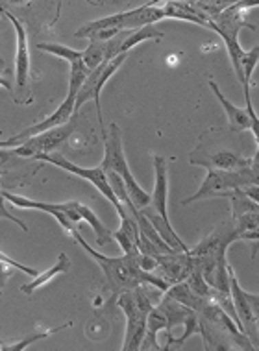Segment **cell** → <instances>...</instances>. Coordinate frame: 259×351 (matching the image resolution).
I'll return each mask as SVG.
<instances>
[{"instance_id": "52a82bcc", "label": "cell", "mask_w": 259, "mask_h": 351, "mask_svg": "<svg viewBox=\"0 0 259 351\" xmlns=\"http://www.w3.org/2000/svg\"><path fill=\"white\" fill-rule=\"evenodd\" d=\"M74 119L76 117H73L71 121L61 124V126L47 130V132L34 135V137H28V139L13 148V154L21 159H37L43 154L54 152L56 148H60L74 134V130H76V121Z\"/></svg>"}, {"instance_id": "8992f818", "label": "cell", "mask_w": 259, "mask_h": 351, "mask_svg": "<svg viewBox=\"0 0 259 351\" xmlns=\"http://www.w3.org/2000/svg\"><path fill=\"white\" fill-rule=\"evenodd\" d=\"M229 296L234 303L235 316L237 322L241 324L243 331L247 335L250 342L256 346L258 350V318H259V296L247 292L243 289L237 278H235L234 270L229 268Z\"/></svg>"}, {"instance_id": "d6986e66", "label": "cell", "mask_w": 259, "mask_h": 351, "mask_svg": "<svg viewBox=\"0 0 259 351\" xmlns=\"http://www.w3.org/2000/svg\"><path fill=\"white\" fill-rule=\"evenodd\" d=\"M37 49L41 50V52H47V54L56 56L60 60H65L69 65H73L74 61L82 60V54H84V50L71 49V47L60 45V43H39Z\"/></svg>"}, {"instance_id": "5bb4252c", "label": "cell", "mask_w": 259, "mask_h": 351, "mask_svg": "<svg viewBox=\"0 0 259 351\" xmlns=\"http://www.w3.org/2000/svg\"><path fill=\"white\" fill-rule=\"evenodd\" d=\"M161 331L169 333V320H167V315L163 311L161 303L157 302L150 309L148 316H146L145 339L141 342V350H161V346L157 344V335Z\"/></svg>"}, {"instance_id": "484cf974", "label": "cell", "mask_w": 259, "mask_h": 351, "mask_svg": "<svg viewBox=\"0 0 259 351\" xmlns=\"http://www.w3.org/2000/svg\"><path fill=\"white\" fill-rule=\"evenodd\" d=\"M0 87H4V89H6V91L10 93V95H12L13 100H15V93H13L12 82H10V80H8L6 76H4V74H0Z\"/></svg>"}, {"instance_id": "6da1fadb", "label": "cell", "mask_w": 259, "mask_h": 351, "mask_svg": "<svg viewBox=\"0 0 259 351\" xmlns=\"http://www.w3.org/2000/svg\"><path fill=\"white\" fill-rule=\"evenodd\" d=\"M74 241H78V244L87 252V255H91L93 259L97 261L98 267L104 272V278H106V289L113 292L115 296L122 291H132L137 285H150V287L157 289L161 294L170 287L159 276L143 272L137 267L135 257H137L139 252L137 254H122L121 257H108V255L100 254L95 248H91L82 235L76 237Z\"/></svg>"}, {"instance_id": "4fadbf2b", "label": "cell", "mask_w": 259, "mask_h": 351, "mask_svg": "<svg viewBox=\"0 0 259 351\" xmlns=\"http://www.w3.org/2000/svg\"><path fill=\"white\" fill-rule=\"evenodd\" d=\"M207 85L211 87V91L215 93V97L221 102L223 109L226 111V119H228L229 124V132H234V134H239V132H245V130H250L252 128V121H250V115H248L247 109L239 108V106H235L228 100V98L224 97L223 91H221V87L215 84V80H207Z\"/></svg>"}, {"instance_id": "e0dca14e", "label": "cell", "mask_w": 259, "mask_h": 351, "mask_svg": "<svg viewBox=\"0 0 259 351\" xmlns=\"http://www.w3.org/2000/svg\"><path fill=\"white\" fill-rule=\"evenodd\" d=\"M234 230L239 235V241L258 243V211L245 213L234 218Z\"/></svg>"}, {"instance_id": "7a4b0ae2", "label": "cell", "mask_w": 259, "mask_h": 351, "mask_svg": "<svg viewBox=\"0 0 259 351\" xmlns=\"http://www.w3.org/2000/svg\"><path fill=\"white\" fill-rule=\"evenodd\" d=\"M104 159H102V169L106 172H115L119 174L126 183L128 194H130V200L137 209H143V207L148 206L150 202V194L146 193L145 189L141 187L137 183V180L133 178V174L130 172V167H128L126 154H124V148H122V134L121 128L117 126L115 122L109 124L108 134H104Z\"/></svg>"}, {"instance_id": "277c9868", "label": "cell", "mask_w": 259, "mask_h": 351, "mask_svg": "<svg viewBox=\"0 0 259 351\" xmlns=\"http://www.w3.org/2000/svg\"><path fill=\"white\" fill-rule=\"evenodd\" d=\"M126 60H128V52H124V54H119L117 58H113V60L100 63L97 69H93V71L87 74V78L84 80V84H82L78 95H76L74 113H78L80 108H82L85 102L93 100L95 106H97V115H98V122H100L102 135L106 134V132H104V117H102V106H100V93H102L104 85L108 84L109 78H111V76H113V74L122 67V63H124Z\"/></svg>"}, {"instance_id": "3957f363", "label": "cell", "mask_w": 259, "mask_h": 351, "mask_svg": "<svg viewBox=\"0 0 259 351\" xmlns=\"http://www.w3.org/2000/svg\"><path fill=\"white\" fill-rule=\"evenodd\" d=\"M247 185H258V163L245 167L241 170H217L205 169V178L199 191L183 200V206H189L193 202L215 198V196H226L234 189L247 187Z\"/></svg>"}, {"instance_id": "30bf717a", "label": "cell", "mask_w": 259, "mask_h": 351, "mask_svg": "<svg viewBox=\"0 0 259 351\" xmlns=\"http://www.w3.org/2000/svg\"><path fill=\"white\" fill-rule=\"evenodd\" d=\"M2 194H4V198L8 200V204H12V206L19 207V209H34V211L49 213L50 217L54 218L56 222H58L69 235L74 237V239L80 235L78 226L74 224L73 220L69 218V215H67V202L65 204H47V202L30 200V198H26V196L8 193V191H2Z\"/></svg>"}, {"instance_id": "ba28073f", "label": "cell", "mask_w": 259, "mask_h": 351, "mask_svg": "<svg viewBox=\"0 0 259 351\" xmlns=\"http://www.w3.org/2000/svg\"><path fill=\"white\" fill-rule=\"evenodd\" d=\"M117 305L126 316V331H124V342L122 351H137L141 350V342L145 339L146 329V313L139 307L132 291H122L117 294Z\"/></svg>"}, {"instance_id": "cb8c5ba5", "label": "cell", "mask_w": 259, "mask_h": 351, "mask_svg": "<svg viewBox=\"0 0 259 351\" xmlns=\"http://www.w3.org/2000/svg\"><path fill=\"white\" fill-rule=\"evenodd\" d=\"M12 159H21L13 154V148H0V169H6Z\"/></svg>"}, {"instance_id": "7c38bea8", "label": "cell", "mask_w": 259, "mask_h": 351, "mask_svg": "<svg viewBox=\"0 0 259 351\" xmlns=\"http://www.w3.org/2000/svg\"><path fill=\"white\" fill-rule=\"evenodd\" d=\"M191 163L200 165V167H205V169H217V170H241L245 167H250V165L258 163V152L252 158H243V156H237L234 152L223 150L217 152V154H211L207 159H193L191 158Z\"/></svg>"}, {"instance_id": "9a60e30c", "label": "cell", "mask_w": 259, "mask_h": 351, "mask_svg": "<svg viewBox=\"0 0 259 351\" xmlns=\"http://www.w3.org/2000/svg\"><path fill=\"white\" fill-rule=\"evenodd\" d=\"M69 270H71V259H69V255H67L65 252H61L60 257H58V261H56L52 267L47 268V270H43V272H37V276H34L32 281H28V283H25L21 287V291L25 292V294H28V296H32L37 289H41V287H45L47 283H50L56 276L69 272Z\"/></svg>"}, {"instance_id": "ac0fdd59", "label": "cell", "mask_w": 259, "mask_h": 351, "mask_svg": "<svg viewBox=\"0 0 259 351\" xmlns=\"http://www.w3.org/2000/svg\"><path fill=\"white\" fill-rule=\"evenodd\" d=\"M163 36H165V34L159 30H156V28H154V25L143 26V28H137V30H130V34H128L126 39H124L121 45V54H124V52H130L133 47H137L139 43L159 41V39H163Z\"/></svg>"}, {"instance_id": "ffe728a7", "label": "cell", "mask_w": 259, "mask_h": 351, "mask_svg": "<svg viewBox=\"0 0 259 351\" xmlns=\"http://www.w3.org/2000/svg\"><path fill=\"white\" fill-rule=\"evenodd\" d=\"M106 54H108V41H89L87 49L84 50L82 54V61L85 63V67L93 71L97 69L100 63H104L106 60Z\"/></svg>"}, {"instance_id": "4316f807", "label": "cell", "mask_w": 259, "mask_h": 351, "mask_svg": "<svg viewBox=\"0 0 259 351\" xmlns=\"http://www.w3.org/2000/svg\"><path fill=\"white\" fill-rule=\"evenodd\" d=\"M163 2H167V0H150L148 4H152V6H159ZM183 2H194V0H183Z\"/></svg>"}, {"instance_id": "83f0119b", "label": "cell", "mask_w": 259, "mask_h": 351, "mask_svg": "<svg viewBox=\"0 0 259 351\" xmlns=\"http://www.w3.org/2000/svg\"><path fill=\"white\" fill-rule=\"evenodd\" d=\"M0 176H2V169H0Z\"/></svg>"}, {"instance_id": "9c48e42d", "label": "cell", "mask_w": 259, "mask_h": 351, "mask_svg": "<svg viewBox=\"0 0 259 351\" xmlns=\"http://www.w3.org/2000/svg\"><path fill=\"white\" fill-rule=\"evenodd\" d=\"M4 17L12 23L13 30H15V84H17V89L21 93L28 89V84H30V45H28V34H26V28L23 26V23L15 19V15H12L10 12H4Z\"/></svg>"}, {"instance_id": "2e32d148", "label": "cell", "mask_w": 259, "mask_h": 351, "mask_svg": "<svg viewBox=\"0 0 259 351\" xmlns=\"http://www.w3.org/2000/svg\"><path fill=\"white\" fill-rule=\"evenodd\" d=\"M76 209H78L82 220H84V222H87L91 230L95 231V237H97L98 246H106V244H109L111 241H113L111 231H109L108 228L104 226L102 220H100V218L95 215V211H93L91 207H87V206H84V204L76 202Z\"/></svg>"}, {"instance_id": "44dd1931", "label": "cell", "mask_w": 259, "mask_h": 351, "mask_svg": "<svg viewBox=\"0 0 259 351\" xmlns=\"http://www.w3.org/2000/svg\"><path fill=\"white\" fill-rule=\"evenodd\" d=\"M71 326H73V322H67V324H63V326L60 327H54V329L39 331V333L36 335H28V337H25L23 340H19V342H15V344H2V351H23L26 350L30 344L37 342V340L49 339V337H52V335L60 333V331H63V329H67V327H71Z\"/></svg>"}, {"instance_id": "5b68a950", "label": "cell", "mask_w": 259, "mask_h": 351, "mask_svg": "<svg viewBox=\"0 0 259 351\" xmlns=\"http://www.w3.org/2000/svg\"><path fill=\"white\" fill-rule=\"evenodd\" d=\"M39 161H45V163H50L58 167V169L65 170L69 174H74L78 176V178H84L85 182H89L93 187L97 189L98 193L102 194L104 198L115 207V211L119 217H124L126 211H124V207L121 206V202L117 200V196L113 194L111 187H109V182H108V174H106V170L102 169V165H98V167H93V169H85V167H80V165H74L71 163L65 156H61L58 152H50V154H43L39 156Z\"/></svg>"}, {"instance_id": "7402d4cb", "label": "cell", "mask_w": 259, "mask_h": 351, "mask_svg": "<svg viewBox=\"0 0 259 351\" xmlns=\"http://www.w3.org/2000/svg\"><path fill=\"white\" fill-rule=\"evenodd\" d=\"M0 265H8V267L13 268V270H19V272L26 274V276H30V278L37 276V272L34 270V268L26 267V265H23V263H19V261L12 259V257L4 254V252H0Z\"/></svg>"}, {"instance_id": "d4e9b609", "label": "cell", "mask_w": 259, "mask_h": 351, "mask_svg": "<svg viewBox=\"0 0 259 351\" xmlns=\"http://www.w3.org/2000/svg\"><path fill=\"white\" fill-rule=\"evenodd\" d=\"M8 276H10V272H8V265H0V291L6 287ZM0 350H2V342H0Z\"/></svg>"}, {"instance_id": "603a6c76", "label": "cell", "mask_w": 259, "mask_h": 351, "mask_svg": "<svg viewBox=\"0 0 259 351\" xmlns=\"http://www.w3.org/2000/svg\"><path fill=\"white\" fill-rule=\"evenodd\" d=\"M0 220H10V222H13L15 226H19L23 231H28V228H26L25 222H21L15 215H12L10 213V207H8V200L4 198V194H2V191H0Z\"/></svg>"}, {"instance_id": "8fae6325", "label": "cell", "mask_w": 259, "mask_h": 351, "mask_svg": "<svg viewBox=\"0 0 259 351\" xmlns=\"http://www.w3.org/2000/svg\"><path fill=\"white\" fill-rule=\"evenodd\" d=\"M154 161V176H156V182H154V191L150 193V202L148 206L143 207L146 211L154 213L163 220L169 222V211H167V202H169V174H167V159L163 156L154 154L152 156Z\"/></svg>"}]
</instances>
